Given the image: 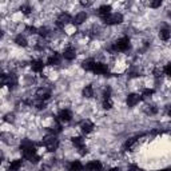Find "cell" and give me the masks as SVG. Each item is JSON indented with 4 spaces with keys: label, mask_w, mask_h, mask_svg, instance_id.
Listing matches in <instances>:
<instances>
[{
    "label": "cell",
    "mask_w": 171,
    "mask_h": 171,
    "mask_svg": "<svg viewBox=\"0 0 171 171\" xmlns=\"http://www.w3.org/2000/svg\"><path fill=\"white\" fill-rule=\"evenodd\" d=\"M83 96H86V98H92L94 96V90H92L91 86H86V87H84Z\"/></svg>",
    "instance_id": "obj_20"
},
{
    "label": "cell",
    "mask_w": 171,
    "mask_h": 171,
    "mask_svg": "<svg viewBox=\"0 0 171 171\" xmlns=\"http://www.w3.org/2000/svg\"><path fill=\"white\" fill-rule=\"evenodd\" d=\"M135 143H137V138H131L127 143H126V147H127V148H132Z\"/></svg>",
    "instance_id": "obj_27"
},
{
    "label": "cell",
    "mask_w": 171,
    "mask_h": 171,
    "mask_svg": "<svg viewBox=\"0 0 171 171\" xmlns=\"http://www.w3.org/2000/svg\"><path fill=\"white\" fill-rule=\"evenodd\" d=\"M20 11H23V13H29V11H31V8H29L28 6H22L20 7Z\"/></svg>",
    "instance_id": "obj_31"
},
{
    "label": "cell",
    "mask_w": 171,
    "mask_h": 171,
    "mask_svg": "<svg viewBox=\"0 0 171 171\" xmlns=\"http://www.w3.org/2000/svg\"><path fill=\"white\" fill-rule=\"evenodd\" d=\"M160 4H162V2H160V0H155V2H151V3H150V7L158 8V7H160Z\"/></svg>",
    "instance_id": "obj_28"
},
{
    "label": "cell",
    "mask_w": 171,
    "mask_h": 171,
    "mask_svg": "<svg viewBox=\"0 0 171 171\" xmlns=\"http://www.w3.org/2000/svg\"><path fill=\"white\" fill-rule=\"evenodd\" d=\"M27 159H28L29 162H31V163H36L38 160H39V157L36 155V153H35V154H31V155H28V157H27Z\"/></svg>",
    "instance_id": "obj_26"
},
{
    "label": "cell",
    "mask_w": 171,
    "mask_h": 171,
    "mask_svg": "<svg viewBox=\"0 0 171 171\" xmlns=\"http://www.w3.org/2000/svg\"><path fill=\"white\" fill-rule=\"evenodd\" d=\"M20 167H22V160L16 159V160H13V162H11V164H9V171H18Z\"/></svg>",
    "instance_id": "obj_18"
},
{
    "label": "cell",
    "mask_w": 171,
    "mask_h": 171,
    "mask_svg": "<svg viewBox=\"0 0 171 171\" xmlns=\"http://www.w3.org/2000/svg\"><path fill=\"white\" fill-rule=\"evenodd\" d=\"M36 107H38L39 110L44 108V102H38V103H36Z\"/></svg>",
    "instance_id": "obj_35"
},
{
    "label": "cell",
    "mask_w": 171,
    "mask_h": 171,
    "mask_svg": "<svg viewBox=\"0 0 171 171\" xmlns=\"http://www.w3.org/2000/svg\"><path fill=\"white\" fill-rule=\"evenodd\" d=\"M164 74L167 75V76H170V75H171V66H170V64H167V66L164 67Z\"/></svg>",
    "instance_id": "obj_32"
},
{
    "label": "cell",
    "mask_w": 171,
    "mask_h": 171,
    "mask_svg": "<svg viewBox=\"0 0 171 171\" xmlns=\"http://www.w3.org/2000/svg\"><path fill=\"white\" fill-rule=\"evenodd\" d=\"M110 171H120V168L119 167H114V168H111Z\"/></svg>",
    "instance_id": "obj_37"
},
{
    "label": "cell",
    "mask_w": 171,
    "mask_h": 171,
    "mask_svg": "<svg viewBox=\"0 0 171 171\" xmlns=\"http://www.w3.org/2000/svg\"><path fill=\"white\" fill-rule=\"evenodd\" d=\"M103 108L106 110H110V108H112V102H111V99H104V102H103Z\"/></svg>",
    "instance_id": "obj_25"
},
{
    "label": "cell",
    "mask_w": 171,
    "mask_h": 171,
    "mask_svg": "<svg viewBox=\"0 0 171 171\" xmlns=\"http://www.w3.org/2000/svg\"><path fill=\"white\" fill-rule=\"evenodd\" d=\"M43 143L47 147L48 151H55V150L58 148V146H59V140L56 139L55 135H47V137L44 138Z\"/></svg>",
    "instance_id": "obj_1"
},
{
    "label": "cell",
    "mask_w": 171,
    "mask_h": 171,
    "mask_svg": "<svg viewBox=\"0 0 171 171\" xmlns=\"http://www.w3.org/2000/svg\"><path fill=\"white\" fill-rule=\"evenodd\" d=\"M72 143H74L75 147H78L79 150L83 148V147H86V146H84V140H83V138H80V137L72 138Z\"/></svg>",
    "instance_id": "obj_17"
},
{
    "label": "cell",
    "mask_w": 171,
    "mask_h": 171,
    "mask_svg": "<svg viewBox=\"0 0 171 171\" xmlns=\"http://www.w3.org/2000/svg\"><path fill=\"white\" fill-rule=\"evenodd\" d=\"M103 166L102 163L99 162V160H92V162H90L87 164V170L88 171H102Z\"/></svg>",
    "instance_id": "obj_8"
},
{
    "label": "cell",
    "mask_w": 171,
    "mask_h": 171,
    "mask_svg": "<svg viewBox=\"0 0 171 171\" xmlns=\"http://www.w3.org/2000/svg\"><path fill=\"white\" fill-rule=\"evenodd\" d=\"M153 94H154V90H151V88H146V90H143L142 96H143V98H150Z\"/></svg>",
    "instance_id": "obj_24"
},
{
    "label": "cell",
    "mask_w": 171,
    "mask_h": 171,
    "mask_svg": "<svg viewBox=\"0 0 171 171\" xmlns=\"http://www.w3.org/2000/svg\"><path fill=\"white\" fill-rule=\"evenodd\" d=\"M92 71H94L95 74H98V75L107 74V72H108V67L106 66V64H103V63H95Z\"/></svg>",
    "instance_id": "obj_5"
},
{
    "label": "cell",
    "mask_w": 171,
    "mask_h": 171,
    "mask_svg": "<svg viewBox=\"0 0 171 171\" xmlns=\"http://www.w3.org/2000/svg\"><path fill=\"white\" fill-rule=\"evenodd\" d=\"M110 12H111V7H110V6H102V7L99 8V11H98V13H99L103 19H104L106 16H108Z\"/></svg>",
    "instance_id": "obj_14"
},
{
    "label": "cell",
    "mask_w": 171,
    "mask_h": 171,
    "mask_svg": "<svg viewBox=\"0 0 171 171\" xmlns=\"http://www.w3.org/2000/svg\"><path fill=\"white\" fill-rule=\"evenodd\" d=\"M47 63L49 64V66H55V64H59L60 63V55L59 54H52L51 56L48 58V60H47Z\"/></svg>",
    "instance_id": "obj_11"
},
{
    "label": "cell",
    "mask_w": 171,
    "mask_h": 171,
    "mask_svg": "<svg viewBox=\"0 0 171 171\" xmlns=\"http://www.w3.org/2000/svg\"><path fill=\"white\" fill-rule=\"evenodd\" d=\"M64 59H67V60H72V59H75V56H76V51H75L74 48H67L66 51H64Z\"/></svg>",
    "instance_id": "obj_12"
},
{
    "label": "cell",
    "mask_w": 171,
    "mask_h": 171,
    "mask_svg": "<svg viewBox=\"0 0 171 171\" xmlns=\"http://www.w3.org/2000/svg\"><path fill=\"white\" fill-rule=\"evenodd\" d=\"M38 32H39L40 35H42V36H46L47 32H48V29H47L46 27H42V28H39V29H38Z\"/></svg>",
    "instance_id": "obj_29"
},
{
    "label": "cell",
    "mask_w": 171,
    "mask_h": 171,
    "mask_svg": "<svg viewBox=\"0 0 171 171\" xmlns=\"http://www.w3.org/2000/svg\"><path fill=\"white\" fill-rule=\"evenodd\" d=\"M123 22V16L120 13H110L108 16L104 18L106 24H120Z\"/></svg>",
    "instance_id": "obj_3"
},
{
    "label": "cell",
    "mask_w": 171,
    "mask_h": 171,
    "mask_svg": "<svg viewBox=\"0 0 171 171\" xmlns=\"http://www.w3.org/2000/svg\"><path fill=\"white\" fill-rule=\"evenodd\" d=\"M163 171H170V170H163Z\"/></svg>",
    "instance_id": "obj_40"
},
{
    "label": "cell",
    "mask_w": 171,
    "mask_h": 171,
    "mask_svg": "<svg viewBox=\"0 0 171 171\" xmlns=\"http://www.w3.org/2000/svg\"><path fill=\"white\" fill-rule=\"evenodd\" d=\"M94 66H95V62L92 59H88V60H84L82 63V67L86 70V71H92L94 70Z\"/></svg>",
    "instance_id": "obj_13"
},
{
    "label": "cell",
    "mask_w": 171,
    "mask_h": 171,
    "mask_svg": "<svg viewBox=\"0 0 171 171\" xmlns=\"http://www.w3.org/2000/svg\"><path fill=\"white\" fill-rule=\"evenodd\" d=\"M36 96L40 99V100H47L49 96H51V92H49L48 88H39L36 91Z\"/></svg>",
    "instance_id": "obj_6"
},
{
    "label": "cell",
    "mask_w": 171,
    "mask_h": 171,
    "mask_svg": "<svg viewBox=\"0 0 171 171\" xmlns=\"http://www.w3.org/2000/svg\"><path fill=\"white\" fill-rule=\"evenodd\" d=\"M58 118H59L60 122H70L71 118H72V115H71V112H70L68 110H62V111L59 112Z\"/></svg>",
    "instance_id": "obj_7"
},
{
    "label": "cell",
    "mask_w": 171,
    "mask_h": 171,
    "mask_svg": "<svg viewBox=\"0 0 171 171\" xmlns=\"http://www.w3.org/2000/svg\"><path fill=\"white\" fill-rule=\"evenodd\" d=\"M80 128H82V131H83V132L88 134V132H91V131H92L94 124H92V122H90V120H83V122L80 123Z\"/></svg>",
    "instance_id": "obj_9"
},
{
    "label": "cell",
    "mask_w": 171,
    "mask_h": 171,
    "mask_svg": "<svg viewBox=\"0 0 171 171\" xmlns=\"http://www.w3.org/2000/svg\"><path fill=\"white\" fill-rule=\"evenodd\" d=\"M3 36V31H2V29H0V38H2Z\"/></svg>",
    "instance_id": "obj_38"
},
{
    "label": "cell",
    "mask_w": 171,
    "mask_h": 171,
    "mask_svg": "<svg viewBox=\"0 0 171 171\" xmlns=\"http://www.w3.org/2000/svg\"><path fill=\"white\" fill-rule=\"evenodd\" d=\"M160 74H162V70H159V68H155V71H154L155 78H159V76H160Z\"/></svg>",
    "instance_id": "obj_34"
},
{
    "label": "cell",
    "mask_w": 171,
    "mask_h": 171,
    "mask_svg": "<svg viewBox=\"0 0 171 171\" xmlns=\"http://www.w3.org/2000/svg\"><path fill=\"white\" fill-rule=\"evenodd\" d=\"M159 36L162 40H168L170 39V31L167 28H164V29H160V32H159Z\"/></svg>",
    "instance_id": "obj_23"
},
{
    "label": "cell",
    "mask_w": 171,
    "mask_h": 171,
    "mask_svg": "<svg viewBox=\"0 0 171 171\" xmlns=\"http://www.w3.org/2000/svg\"><path fill=\"white\" fill-rule=\"evenodd\" d=\"M27 31H28L29 34H36V32H38V29L35 28V27H27Z\"/></svg>",
    "instance_id": "obj_33"
},
{
    "label": "cell",
    "mask_w": 171,
    "mask_h": 171,
    "mask_svg": "<svg viewBox=\"0 0 171 171\" xmlns=\"http://www.w3.org/2000/svg\"><path fill=\"white\" fill-rule=\"evenodd\" d=\"M70 170H71V171H82L83 166H82V163H80L79 160H75V162H72L71 164H70Z\"/></svg>",
    "instance_id": "obj_19"
},
{
    "label": "cell",
    "mask_w": 171,
    "mask_h": 171,
    "mask_svg": "<svg viewBox=\"0 0 171 171\" xmlns=\"http://www.w3.org/2000/svg\"><path fill=\"white\" fill-rule=\"evenodd\" d=\"M0 163H2V157H0Z\"/></svg>",
    "instance_id": "obj_39"
},
{
    "label": "cell",
    "mask_w": 171,
    "mask_h": 171,
    "mask_svg": "<svg viewBox=\"0 0 171 171\" xmlns=\"http://www.w3.org/2000/svg\"><path fill=\"white\" fill-rule=\"evenodd\" d=\"M143 111L147 114V115H154V114H157V108L154 107V106H144L143 107Z\"/></svg>",
    "instance_id": "obj_22"
},
{
    "label": "cell",
    "mask_w": 171,
    "mask_h": 171,
    "mask_svg": "<svg viewBox=\"0 0 171 171\" xmlns=\"http://www.w3.org/2000/svg\"><path fill=\"white\" fill-rule=\"evenodd\" d=\"M82 6H84V7L91 6V2H82Z\"/></svg>",
    "instance_id": "obj_36"
},
{
    "label": "cell",
    "mask_w": 171,
    "mask_h": 171,
    "mask_svg": "<svg viewBox=\"0 0 171 171\" xmlns=\"http://www.w3.org/2000/svg\"><path fill=\"white\" fill-rule=\"evenodd\" d=\"M130 47V39L128 38H120L119 40H117L114 44V49L115 51H126V49H128Z\"/></svg>",
    "instance_id": "obj_2"
},
{
    "label": "cell",
    "mask_w": 171,
    "mask_h": 171,
    "mask_svg": "<svg viewBox=\"0 0 171 171\" xmlns=\"http://www.w3.org/2000/svg\"><path fill=\"white\" fill-rule=\"evenodd\" d=\"M139 100H140V96L138 94H131V95H128V98H127V104L130 107H134V106H137L139 103Z\"/></svg>",
    "instance_id": "obj_10"
},
{
    "label": "cell",
    "mask_w": 171,
    "mask_h": 171,
    "mask_svg": "<svg viewBox=\"0 0 171 171\" xmlns=\"http://www.w3.org/2000/svg\"><path fill=\"white\" fill-rule=\"evenodd\" d=\"M70 22H71V16H70L68 13H62V15H59V18L56 20V24L60 26V27H64Z\"/></svg>",
    "instance_id": "obj_4"
},
{
    "label": "cell",
    "mask_w": 171,
    "mask_h": 171,
    "mask_svg": "<svg viewBox=\"0 0 171 171\" xmlns=\"http://www.w3.org/2000/svg\"><path fill=\"white\" fill-rule=\"evenodd\" d=\"M86 20H87V13H86V12H80V13L76 15V18H75L74 23L75 24H82V23L86 22Z\"/></svg>",
    "instance_id": "obj_16"
},
{
    "label": "cell",
    "mask_w": 171,
    "mask_h": 171,
    "mask_svg": "<svg viewBox=\"0 0 171 171\" xmlns=\"http://www.w3.org/2000/svg\"><path fill=\"white\" fill-rule=\"evenodd\" d=\"M31 67H32V70H34V71L40 72V71H42V70H43L44 64H43V62H42V60H34V62H32V64H31Z\"/></svg>",
    "instance_id": "obj_15"
},
{
    "label": "cell",
    "mask_w": 171,
    "mask_h": 171,
    "mask_svg": "<svg viewBox=\"0 0 171 171\" xmlns=\"http://www.w3.org/2000/svg\"><path fill=\"white\" fill-rule=\"evenodd\" d=\"M13 118H15V117H13V114H8V115H6V118H4V120H6V122H11V123H12L13 120H15Z\"/></svg>",
    "instance_id": "obj_30"
},
{
    "label": "cell",
    "mask_w": 171,
    "mask_h": 171,
    "mask_svg": "<svg viewBox=\"0 0 171 171\" xmlns=\"http://www.w3.org/2000/svg\"><path fill=\"white\" fill-rule=\"evenodd\" d=\"M15 43L18 44V46H22V47H26L27 46V39L22 36V35H18L16 39H15Z\"/></svg>",
    "instance_id": "obj_21"
}]
</instances>
